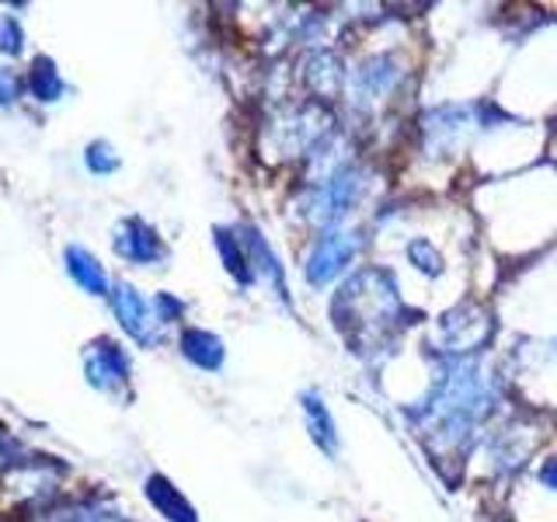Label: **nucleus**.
Returning a JSON list of instances; mask_svg holds the SVG:
<instances>
[{
  "label": "nucleus",
  "instance_id": "1",
  "mask_svg": "<svg viewBox=\"0 0 557 522\" xmlns=\"http://www.w3.org/2000/svg\"><path fill=\"white\" fill-rule=\"evenodd\" d=\"M449 370L440 373L435 380L432 394L425 397V422L435 425V432L443 435H463L470 425H478L481 418L492 411L495 405V394L487 387L484 373L478 370V362L460 359V356H449L446 359Z\"/></svg>",
  "mask_w": 557,
  "mask_h": 522
},
{
  "label": "nucleus",
  "instance_id": "2",
  "mask_svg": "<svg viewBox=\"0 0 557 522\" xmlns=\"http://www.w3.org/2000/svg\"><path fill=\"white\" fill-rule=\"evenodd\" d=\"M362 251V231H352V226H327V231L310 244L307 261H304V278L307 286L321 289L352 265L356 254Z\"/></svg>",
  "mask_w": 557,
  "mask_h": 522
},
{
  "label": "nucleus",
  "instance_id": "3",
  "mask_svg": "<svg viewBox=\"0 0 557 522\" xmlns=\"http://www.w3.org/2000/svg\"><path fill=\"white\" fill-rule=\"evenodd\" d=\"M362 196V167L345 161L335 171L321 178L310 188V202H307V216L318 220L324 226H338L342 216L352 213V206Z\"/></svg>",
  "mask_w": 557,
  "mask_h": 522
},
{
  "label": "nucleus",
  "instance_id": "4",
  "mask_svg": "<svg viewBox=\"0 0 557 522\" xmlns=\"http://www.w3.org/2000/svg\"><path fill=\"white\" fill-rule=\"evenodd\" d=\"M300 411H304V425H307L310 443L318 446L327 460H335L342 449V432H338V422H335V414H331L324 394L318 387H307L300 394Z\"/></svg>",
  "mask_w": 557,
  "mask_h": 522
},
{
  "label": "nucleus",
  "instance_id": "5",
  "mask_svg": "<svg viewBox=\"0 0 557 522\" xmlns=\"http://www.w3.org/2000/svg\"><path fill=\"white\" fill-rule=\"evenodd\" d=\"M240 244L244 251H248V261L255 269V278H265V283L275 289V296L289 307V286H286V269L278 265V254L272 251V244L265 240V234L258 231V226H244L240 231Z\"/></svg>",
  "mask_w": 557,
  "mask_h": 522
},
{
  "label": "nucleus",
  "instance_id": "6",
  "mask_svg": "<svg viewBox=\"0 0 557 522\" xmlns=\"http://www.w3.org/2000/svg\"><path fill=\"white\" fill-rule=\"evenodd\" d=\"M115 251L126 261H133V265H153V261L164 258V244L150 223L126 220L115 231Z\"/></svg>",
  "mask_w": 557,
  "mask_h": 522
},
{
  "label": "nucleus",
  "instance_id": "7",
  "mask_svg": "<svg viewBox=\"0 0 557 522\" xmlns=\"http://www.w3.org/2000/svg\"><path fill=\"white\" fill-rule=\"evenodd\" d=\"M112 307H115V318L122 324L126 335H133L136 341H153V318H150V303L139 296L129 283H119L112 289Z\"/></svg>",
  "mask_w": 557,
  "mask_h": 522
},
{
  "label": "nucleus",
  "instance_id": "8",
  "mask_svg": "<svg viewBox=\"0 0 557 522\" xmlns=\"http://www.w3.org/2000/svg\"><path fill=\"white\" fill-rule=\"evenodd\" d=\"M144 492H147V498H150L153 509L161 512L168 522H199L196 509H191V501H188L164 474H150Z\"/></svg>",
  "mask_w": 557,
  "mask_h": 522
},
{
  "label": "nucleus",
  "instance_id": "9",
  "mask_svg": "<svg viewBox=\"0 0 557 522\" xmlns=\"http://www.w3.org/2000/svg\"><path fill=\"white\" fill-rule=\"evenodd\" d=\"M178 345H182V356L196 365V370H206V373H216L226 359L223 341L213 335V331H202V327H185Z\"/></svg>",
  "mask_w": 557,
  "mask_h": 522
},
{
  "label": "nucleus",
  "instance_id": "10",
  "mask_svg": "<svg viewBox=\"0 0 557 522\" xmlns=\"http://www.w3.org/2000/svg\"><path fill=\"white\" fill-rule=\"evenodd\" d=\"M216 251L223 258V269L231 272V278L237 286L248 289L255 283V269H251V261H248V251H244V244L237 237V231H231V226H216Z\"/></svg>",
  "mask_w": 557,
  "mask_h": 522
},
{
  "label": "nucleus",
  "instance_id": "11",
  "mask_svg": "<svg viewBox=\"0 0 557 522\" xmlns=\"http://www.w3.org/2000/svg\"><path fill=\"white\" fill-rule=\"evenodd\" d=\"M66 269L74 275V283L84 286V293H109V278H104V269L95 261V254H87L84 248H66Z\"/></svg>",
  "mask_w": 557,
  "mask_h": 522
},
{
  "label": "nucleus",
  "instance_id": "12",
  "mask_svg": "<svg viewBox=\"0 0 557 522\" xmlns=\"http://www.w3.org/2000/svg\"><path fill=\"white\" fill-rule=\"evenodd\" d=\"M129 373V365H126V356L119 352L115 345H109L98 359L87 362V376H91L95 387H109V383H119V380H126Z\"/></svg>",
  "mask_w": 557,
  "mask_h": 522
},
{
  "label": "nucleus",
  "instance_id": "13",
  "mask_svg": "<svg viewBox=\"0 0 557 522\" xmlns=\"http://www.w3.org/2000/svg\"><path fill=\"white\" fill-rule=\"evenodd\" d=\"M391 66V57H373L366 60L362 70L356 74V98H370V95H383L394 80V70H383Z\"/></svg>",
  "mask_w": 557,
  "mask_h": 522
},
{
  "label": "nucleus",
  "instance_id": "14",
  "mask_svg": "<svg viewBox=\"0 0 557 522\" xmlns=\"http://www.w3.org/2000/svg\"><path fill=\"white\" fill-rule=\"evenodd\" d=\"M307 63L318 66V74H307V84L313 87V91H318V95H335L338 87H342V80H345V74L338 70L335 57L324 52V49H318V52H310Z\"/></svg>",
  "mask_w": 557,
  "mask_h": 522
},
{
  "label": "nucleus",
  "instance_id": "15",
  "mask_svg": "<svg viewBox=\"0 0 557 522\" xmlns=\"http://www.w3.org/2000/svg\"><path fill=\"white\" fill-rule=\"evenodd\" d=\"M405 254H408V261L414 265V272H422L425 278H440L446 272V261H443L440 248H435L429 237H411Z\"/></svg>",
  "mask_w": 557,
  "mask_h": 522
},
{
  "label": "nucleus",
  "instance_id": "16",
  "mask_svg": "<svg viewBox=\"0 0 557 522\" xmlns=\"http://www.w3.org/2000/svg\"><path fill=\"white\" fill-rule=\"evenodd\" d=\"M28 87H32V95L39 98V101H57L60 98V77H57V66H52V60L39 57L32 63V77H28Z\"/></svg>",
  "mask_w": 557,
  "mask_h": 522
},
{
  "label": "nucleus",
  "instance_id": "17",
  "mask_svg": "<svg viewBox=\"0 0 557 522\" xmlns=\"http://www.w3.org/2000/svg\"><path fill=\"white\" fill-rule=\"evenodd\" d=\"M84 161H87V167L98 171V174H112L119 167V157H115V150L109 144H91V147H87V153H84Z\"/></svg>",
  "mask_w": 557,
  "mask_h": 522
},
{
  "label": "nucleus",
  "instance_id": "18",
  "mask_svg": "<svg viewBox=\"0 0 557 522\" xmlns=\"http://www.w3.org/2000/svg\"><path fill=\"white\" fill-rule=\"evenodd\" d=\"M536 481L547 487V492H557V457L544 460V467L536 470Z\"/></svg>",
  "mask_w": 557,
  "mask_h": 522
},
{
  "label": "nucleus",
  "instance_id": "19",
  "mask_svg": "<svg viewBox=\"0 0 557 522\" xmlns=\"http://www.w3.org/2000/svg\"><path fill=\"white\" fill-rule=\"evenodd\" d=\"M0 39H4V49H8V52H17V49H22V32H17L14 22H0Z\"/></svg>",
  "mask_w": 557,
  "mask_h": 522
},
{
  "label": "nucleus",
  "instance_id": "20",
  "mask_svg": "<svg viewBox=\"0 0 557 522\" xmlns=\"http://www.w3.org/2000/svg\"><path fill=\"white\" fill-rule=\"evenodd\" d=\"M14 98V80H11V70H0V101H11Z\"/></svg>",
  "mask_w": 557,
  "mask_h": 522
}]
</instances>
